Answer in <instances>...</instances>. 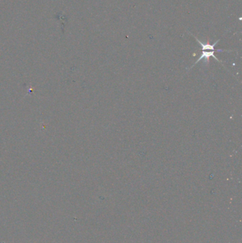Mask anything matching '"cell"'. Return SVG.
Here are the masks:
<instances>
[{
  "instance_id": "6da1fadb",
  "label": "cell",
  "mask_w": 242,
  "mask_h": 243,
  "mask_svg": "<svg viewBox=\"0 0 242 243\" xmlns=\"http://www.w3.org/2000/svg\"><path fill=\"white\" fill-rule=\"evenodd\" d=\"M202 54H201L200 57L199 58V59H197V61H196V62L195 63L192 65V66H191V68H193L194 66H195L196 64L197 63L200 62V61L202 60H205V62H208L209 63V58H210L211 57L214 58V59H215L216 61H217L219 63H221V61H219V59L217 58V57L214 56V53L215 52H224V51H227V50H224V49H218L217 51H202Z\"/></svg>"
}]
</instances>
